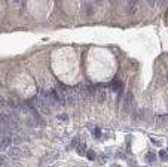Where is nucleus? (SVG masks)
Instances as JSON below:
<instances>
[{
  "label": "nucleus",
  "mask_w": 168,
  "mask_h": 167,
  "mask_svg": "<svg viewBox=\"0 0 168 167\" xmlns=\"http://www.w3.org/2000/svg\"><path fill=\"white\" fill-rule=\"evenodd\" d=\"M85 11H86V15H91V14H92V6H91L89 3H86V5H85Z\"/></svg>",
  "instance_id": "nucleus-7"
},
{
  "label": "nucleus",
  "mask_w": 168,
  "mask_h": 167,
  "mask_svg": "<svg viewBox=\"0 0 168 167\" xmlns=\"http://www.w3.org/2000/svg\"><path fill=\"white\" fill-rule=\"evenodd\" d=\"M4 154H6L8 158H10V160H14V161H15V160H20V158L22 157V151H21L20 148H16V146H10Z\"/></svg>",
  "instance_id": "nucleus-1"
},
{
  "label": "nucleus",
  "mask_w": 168,
  "mask_h": 167,
  "mask_svg": "<svg viewBox=\"0 0 168 167\" xmlns=\"http://www.w3.org/2000/svg\"><path fill=\"white\" fill-rule=\"evenodd\" d=\"M88 158H89V160H95V154H94L92 151H88Z\"/></svg>",
  "instance_id": "nucleus-9"
},
{
  "label": "nucleus",
  "mask_w": 168,
  "mask_h": 167,
  "mask_svg": "<svg viewBox=\"0 0 168 167\" xmlns=\"http://www.w3.org/2000/svg\"><path fill=\"white\" fill-rule=\"evenodd\" d=\"M159 157H161V160H162V161H167V160H168L167 151H161V152H159Z\"/></svg>",
  "instance_id": "nucleus-5"
},
{
  "label": "nucleus",
  "mask_w": 168,
  "mask_h": 167,
  "mask_svg": "<svg viewBox=\"0 0 168 167\" xmlns=\"http://www.w3.org/2000/svg\"><path fill=\"white\" fill-rule=\"evenodd\" d=\"M94 136H95V137H100V136H101V133H100V128H95V130H94Z\"/></svg>",
  "instance_id": "nucleus-10"
},
{
  "label": "nucleus",
  "mask_w": 168,
  "mask_h": 167,
  "mask_svg": "<svg viewBox=\"0 0 168 167\" xmlns=\"http://www.w3.org/2000/svg\"><path fill=\"white\" fill-rule=\"evenodd\" d=\"M124 108H125V111H131V108H132V93H130V91L124 97Z\"/></svg>",
  "instance_id": "nucleus-2"
},
{
  "label": "nucleus",
  "mask_w": 168,
  "mask_h": 167,
  "mask_svg": "<svg viewBox=\"0 0 168 167\" xmlns=\"http://www.w3.org/2000/svg\"><path fill=\"white\" fill-rule=\"evenodd\" d=\"M136 9H137V3H130V5H128V11H130V14H134Z\"/></svg>",
  "instance_id": "nucleus-4"
},
{
  "label": "nucleus",
  "mask_w": 168,
  "mask_h": 167,
  "mask_svg": "<svg viewBox=\"0 0 168 167\" xmlns=\"http://www.w3.org/2000/svg\"><path fill=\"white\" fill-rule=\"evenodd\" d=\"M58 118H60V119H62V121H66V119H67V115H60Z\"/></svg>",
  "instance_id": "nucleus-11"
},
{
  "label": "nucleus",
  "mask_w": 168,
  "mask_h": 167,
  "mask_svg": "<svg viewBox=\"0 0 168 167\" xmlns=\"http://www.w3.org/2000/svg\"><path fill=\"white\" fill-rule=\"evenodd\" d=\"M110 88H112L113 91H119V93H120V91H122V84L119 82L118 79H114L112 82V87H110Z\"/></svg>",
  "instance_id": "nucleus-3"
},
{
  "label": "nucleus",
  "mask_w": 168,
  "mask_h": 167,
  "mask_svg": "<svg viewBox=\"0 0 168 167\" xmlns=\"http://www.w3.org/2000/svg\"><path fill=\"white\" fill-rule=\"evenodd\" d=\"M76 149H78V152H79V154L82 155V154H84V152H85V145H84V143H80V145H78V146H76Z\"/></svg>",
  "instance_id": "nucleus-6"
},
{
  "label": "nucleus",
  "mask_w": 168,
  "mask_h": 167,
  "mask_svg": "<svg viewBox=\"0 0 168 167\" xmlns=\"http://www.w3.org/2000/svg\"><path fill=\"white\" fill-rule=\"evenodd\" d=\"M147 161H149V163H153V161H155V155H153L152 152L147 154Z\"/></svg>",
  "instance_id": "nucleus-8"
}]
</instances>
